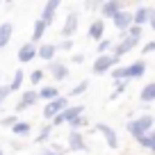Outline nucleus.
Listing matches in <instances>:
<instances>
[{
	"label": "nucleus",
	"mask_w": 155,
	"mask_h": 155,
	"mask_svg": "<svg viewBox=\"0 0 155 155\" xmlns=\"http://www.w3.org/2000/svg\"><path fill=\"white\" fill-rule=\"evenodd\" d=\"M16 57H18V62H21V64H30L32 59H37V57H39V46H37V44H32V41H25V44L18 48Z\"/></svg>",
	"instance_id": "14"
},
{
	"label": "nucleus",
	"mask_w": 155,
	"mask_h": 155,
	"mask_svg": "<svg viewBox=\"0 0 155 155\" xmlns=\"http://www.w3.org/2000/svg\"><path fill=\"white\" fill-rule=\"evenodd\" d=\"M137 144H139L141 148H146L148 153H153V155H155V128L148 132V135L139 137V139H137Z\"/></svg>",
	"instance_id": "24"
},
{
	"label": "nucleus",
	"mask_w": 155,
	"mask_h": 155,
	"mask_svg": "<svg viewBox=\"0 0 155 155\" xmlns=\"http://www.w3.org/2000/svg\"><path fill=\"white\" fill-rule=\"evenodd\" d=\"M87 89H89V80H80V82H78L75 87H73L71 91L66 94V96H68V98H73V96H82Z\"/></svg>",
	"instance_id": "29"
},
{
	"label": "nucleus",
	"mask_w": 155,
	"mask_h": 155,
	"mask_svg": "<svg viewBox=\"0 0 155 155\" xmlns=\"http://www.w3.org/2000/svg\"><path fill=\"white\" fill-rule=\"evenodd\" d=\"M0 155H7V153H5V150H2V148H0Z\"/></svg>",
	"instance_id": "39"
},
{
	"label": "nucleus",
	"mask_w": 155,
	"mask_h": 155,
	"mask_svg": "<svg viewBox=\"0 0 155 155\" xmlns=\"http://www.w3.org/2000/svg\"><path fill=\"white\" fill-rule=\"evenodd\" d=\"M139 44H141V37H135V34H128V32H126V34H119V41H116L114 48H112V55L123 57V55L132 53Z\"/></svg>",
	"instance_id": "3"
},
{
	"label": "nucleus",
	"mask_w": 155,
	"mask_h": 155,
	"mask_svg": "<svg viewBox=\"0 0 155 155\" xmlns=\"http://www.w3.org/2000/svg\"><path fill=\"white\" fill-rule=\"evenodd\" d=\"M78 30H80V14L78 12H68L62 23L59 39H73V34H78Z\"/></svg>",
	"instance_id": "8"
},
{
	"label": "nucleus",
	"mask_w": 155,
	"mask_h": 155,
	"mask_svg": "<svg viewBox=\"0 0 155 155\" xmlns=\"http://www.w3.org/2000/svg\"><path fill=\"white\" fill-rule=\"evenodd\" d=\"M53 130H55L53 123H44V126H41V130H39V135L34 137V144H46V141L50 139V135H53Z\"/></svg>",
	"instance_id": "25"
},
{
	"label": "nucleus",
	"mask_w": 155,
	"mask_h": 155,
	"mask_svg": "<svg viewBox=\"0 0 155 155\" xmlns=\"http://www.w3.org/2000/svg\"><path fill=\"white\" fill-rule=\"evenodd\" d=\"M150 14H153V9L146 5H139L135 9V25H139V28H144V25L150 23Z\"/></svg>",
	"instance_id": "20"
},
{
	"label": "nucleus",
	"mask_w": 155,
	"mask_h": 155,
	"mask_svg": "<svg viewBox=\"0 0 155 155\" xmlns=\"http://www.w3.org/2000/svg\"><path fill=\"white\" fill-rule=\"evenodd\" d=\"M57 44H48V41H44V44L39 46V59H44V62H55V55H57Z\"/></svg>",
	"instance_id": "19"
},
{
	"label": "nucleus",
	"mask_w": 155,
	"mask_h": 155,
	"mask_svg": "<svg viewBox=\"0 0 155 155\" xmlns=\"http://www.w3.org/2000/svg\"><path fill=\"white\" fill-rule=\"evenodd\" d=\"M146 71H148V64L144 62V59H137V62L128 64V66H116L114 71L110 73V78L114 80V82H119V80H139V78L146 75Z\"/></svg>",
	"instance_id": "1"
},
{
	"label": "nucleus",
	"mask_w": 155,
	"mask_h": 155,
	"mask_svg": "<svg viewBox=\"0 0 155 155\" xmlns=\"http://www.w3.org/2000/svg\"><path fill=\"white\" fill-rule=\"evenodd\" d=\"M153 126H155V116L153 114H141V116H135V119L128 121L126 130H128V135H130V137L139 139V137L148 135V132L153 130Z\"/></svg>",
	"instance_id": "2"
},
{
	"label": "nucleus",
	"mask_w": 155,
	"mask_h": 155,
	"mask_svg": "<svg viewBox=\"0 0 155 155\" xmlns=\"http://www.w3.org/2000/svg\"><path fill=\"white\" fill-rule=\"evenodd\" d=\"M112 48H114V41L105 37L101 44L96 46V57H98V55H110V53H112Z\"/></svg>",
	"instance_id": "27"
},
{
	"label": "nucleus",
	"mask_w": 155,
	"mask_h": 155,
	"mask_svg": "<svg viewBox=\"0 0 155 155\" xmlns=\"http://www.w3.org/2000/svg\"><path fill=\"white\" fill-rule=\"evenodd\" d=\"M112 23H114V28L119 30L121 34H126L128 30L135 25V12H128V9L119 12V14L114 16V21H112Z\"/></svg>",
	"instance_id": "12"
},
{
	"label": "nucleus",
	"mask_w": 155,
	"mask_h": 155,
	"mask_svg": "<svg viewBox=\"0 0 155 155\" xmlns=\"http://www.w3.org/2000/svg\"><path fill=\"white\" fill-rule=\"evenodd\" d=\"M12 34H14V25H12L9 21L0 23V50L9 46V41H12Z\"/></svg>",
	"instance_id": "21"
},
{
	"label": "nucleus",
	"mask_w": 155,
	"mask_h": 155,
	"mask_svg": "<svg viewBox=\"0 0 155 155\" xmlns=\"http://www.w3.org/2000/svg\"><path fill=\"white\" fill-rule=\"evenodd\" d=\"M139 101L144 103V105H150V103L155 101V80L141 87V91H139Z\"/></svg>",
	"instance_id": "22"
},
{
	"label": "nucleus",
	"mask_w": 155,
	"mask_h": 155,
	"mask_svg": "<svg viewBox=\"0 0 155 155\" xmlns=\"http://www.w3.org/2000/svg\"><path fill=\"white\" fill-rule=\"evenodd\" d=\"M68 105H71V103H68V96H66V94H62L59 98H55V101H50V103H46V105H44V119L50 123L55 116H59Z\"/></svg>",
	"instance_id": "6"
},
{
	"label": "nucleus",
	"mask_w": 155,
	"mask_h": 155,
	"mask_svg": "<svg viewBox=\"0 0 155 155\" xmlns=\"http://www.w3.org/2000/svg\"><path fill=\"white\" fill-rule=\"evenodd\" d=\"M59 96H62V91H59L57 84H44V87L39 89V101H44V105L55 101V98H59Z\"/></svg>",
	"instance_id": "18"
},
{
	"label": "nucleus",
	"mask_w": 155,
	"mask_h": 155,
	"mask_svg": "<svg viewBox=\"0 0 155 155\" xmlns=\"http://www.w3.org/2000/svg\"><path fill=\"white\" fill-rule=\"evenodd\" d=\"M48 75L53 78L55 82H64V80H68V75H71V71H68V64L64 62H50L48 64Z\"/></svg>",
	"instance_id": "13"
},
{
	"label": "nucleus",
	"mask_w": 155,
	"mask_h": 155,
	"mask_svg": "<svg viewBox=\"0 0 155 155\" xmlns=\"http://www.w3.org/2000/svg\"><path fill=\"white\" fill-rule=\"evenodd\" d=\"M73 48H75V41H73V39H59V44H57L59 53H71Z\"/></svg>",
	"instance_id": "31"
},
{
	"label": "nucleus",
	"mask_w": 155,
	"mask_h": 155,
	"mask_svg": "<svg viewBox=\"0 0 155 155\" xmlns=\"http://www.w3.org/2000/svg\"><path fill=\"white\" fill-rule=\"evenodd\" d=\"M71 62H73V64H82V62H84V55H82V53H80V55L73 53V55H71Z\"/></svg>",
	"instance_id": "36"
},
{
	"label": "nucleus",
	"mask_w": 155,
	"mask_h": 155,
	"mask_svg": "<svg viewBox=\"0 0 155 155\" xmlns=\"http://www.w3.org/2000/svg\"><path fill=\"white\" fill-rule=\"evenodd\" d=\"M80 116H84V105L82 103H80V105H68L66 110H64L59 116H55L50 123H53L55 128L57 126H71V123L75 121V119H80Z\"/></svg>",
	"instance_id": "5"
},
{
	"label": "nucleus",
	"mask_w": 155,
	"mask_h": 155,
	"mask_svg": "<svg viewBox=\"0 0 155 155\" xmlns=\"http://www.w3.org/2000/svg\"><path fill=\"white\" fill-rule=\"evenodd\" d=\"M150 30H153V32H155V9H153V14H150Z\"/></svg>",
	"instance_id": "37"
},
{
	"label": "nucleus",
	"mask_w": 155,
	"mask_h": 155,
	"mask_svg": "<svg viewBox=\"0 0 155 155\" xmlns=\"http://www.w3.org/2000/svg\"><path fill=\"white\" fill-rule=\"evenodd\" d=\"M9 87H5V84H2V87H0V110H2V105H5V101L7 98H9Z\"/></svg>",
	"instance_id": "35"
},
{
	"label": "nucleus",
	"mask_w": 155,
	"mask_h": 155,
	"mask_svg": "<svg viewBox=\"0 0 155 155\" xmlns=\"http://www.w3.org/2000/svg\"><path fill=\"white\" fill-rule=\"evenodd\" d=\"M46 73H48V71H44V68H34V71L30 73V84H32V87H39V84L44 82Z\"/></svg>",
	"instance_id": "28"
},
{
	"label": "nucleus",
	"mask_w": 155,
	"mask_h": 155,
	"mask_svg": "<svg viewBox=\"0 0 155 155\" xmlns=\"http://www.w3.org/2000/svg\"><path fill=\"white\" fill-rule=\"evenodd\" d=\"M57 9H59V0H48L44 5V9H41V16L39 18L44 21L46 25L55 23V16H57Z\"/></svg>",
	"instance_id": "16"
},
{
	"label": "nucleus",
	"mask_w": 155,
	"mask_h": 155,
	"mask_svg": "<svg viewBox=\"0 0 155 155\" xmlns=\"http://www.w3.org/2000/svg\"><path fill=\"white\" fill-rule=\"evenodd\" d=\"M23 82H25V71L23 68H16L7 87H9V91H21V89H23Z\"/></svg>",
	"instance_id": "23"
},
{
	"label": "nucleus",
	"mask_w": 155,
	"mask_h": 155,
	"mask_svg": "<svg viewBox=\"0 0 155 155\" xmlns=\"http://www.w3.org/2000/svg\"><path fill=\"white\" fill-rule=\"evenodd\" d=\"M87 126H89V119H87V114H84V116H80V119H75L68 128H71V130H80V132H82V128H87Z\"/></svg>",
	"instance_id": "33"
},
{
	"label": "nucleus",
	"mask_w": 155,
	"mask_h": 155,
	"mask_svg": "<svg viewBox=\"0 0 155 155\" xmlns=\"http://www.w3.org/2000/svg\"><path fill=\"white\" fill-rule=\"evenodd\" d=\"M12 132H14L16 137H28L30 132H32V123L30 121H18L14 128H12Z\"/></svg>",
	"instance_id": "26"
},
{
	"label": "nucleus",
	"mask_w": 155,
	"mask_h": 155,
	"mask_svg": "<svg viewBox=\"0 0 155 155\" xmlns=\"http://www.w3.org/2000/svg\"><path fill=\"white\" fill-rule=\"evenodd\" d=\"M87 37L96 44H101L103 39H105V21L103 18H94L89 23V30H87Z\"/></svg>",
	"instance_id": "15"
},
{
	"label": "nucleus",
	"mask_w": 155,
	"mask_h": 155,
	"mask_svg": "<svg viewBox=\"0 0 155 155\" xmlns=\"http://www.w3.org/2000/svg\"><path fill=\"white\" fill-rule=\"evenodd\" d=\"M126 7H123V2H119V0H105V2H101V7H98V12H101V18L103 21H114V16L119 14V12H123Z\"/></svg>",
	"instance_id": "11"
},
{
	"label": "nucleus",
	"mask_w": 155,
	"mask_h": 155,
	"mask_svg": "<svg viewBox=\"0 0 155 155\" xmlns=\"http://www.w3.org/2000/svg\"><path fill=\"white\" fill-rule=\"evenodd\" d=\"M66 150L71 153H87L89 146H87V139L80 130H68V137H66Z\"/></svg>",
	"instance_id": "9"
},
{
	"label": "nucleus",
	"mask_w": 155,
	"mask_h": 155,
	"mask_svg": "<svg viewBox=\"0 0 155 155\" xmlns=\"http://www.w3.org/2000/svg\"><path fill=\"white\" fill-rule=\"evenodd\" d=\"M46 32H48V25L44 23V21L41 18H37L32 23V34H30V41H32V44H44V37H46Z\"/></svg>",
	"instance_id": "17"
},
{
	"label": "nucleus",
	"mask_w": 155,
	"mask_h": 155,
	"mask_svg": "<svg viewBox=\"0 0 155 155\" xmlns=\"http://www.w3.org/2000/svg\"><path fill=\"white\" fill-rule=\"evenodd\" d=\"M119 59L121 57H116V55H98L96 62H94L91 66V73L94 75H105V73H112L116 66H119Z\"/></svg>",
	"instance_id": "4"
},
{
	"label": "nucleus",
	"mask_w": 155,
	"mask_h": 155,
	"mask_svg": "<svg viewBox=\"0 0 155 155\" xmlns=\"http://www.w3.org/2000/svg\"><path fill=\"white\" fill-rule=\"evenodd\" d=\"M39 155H57V153H55V150H41Z\"/></svg>",
	"instance_id": "38"
},
{
	"label": "nucleus",
	"mask_w": 155,
	"mask_h": 155,
	"mask_svg": "<svg viewBox=\"0 0 155 155\" xmlns=\"http://www.w3.org/2000/svg\"><path fill=\"white\" fill-rule=\"evenodd\" d=\"M39 91L37 89H25V91H21V98H18V103H16V114H21V112H25V110H30V107H37L39 105Z\"/></svg>",
	"instance_id": "10"
},
{
	"label": "nucleus",
	"mask_w": 155,
	"mask_h": 155,
	"mask_svg": "<svg viewBox=\"0 0 155 155\" xmlns=\"http://www.w3.org/2000/svg\"><path fill=\"white\" fill-rule=\"evenodd\" d=\"M139 53H141V55H150V53H155V39H153V41H146V44L141 46Z\"/></svg>",
	"instance_id": "34"
},
{
	"label": "nucleus",
	"mask_w": 155,
	"mask_h": 155,
	"mask_svg": "<svg viewBox=\"0 0 155 155\" xmlns=\"http://www.w3.org/2000/svg\"><path fill=\"white\" fill-rule=\"evenodd\" d=\"M126 89H128V80H119V82H114V91L110 94V101H116L119 96H123Z\"/></svg>",
	"instance_id": "30"
},
{
	"label": "nucleus",
	"mask_w": 155,
	"mask_h": 155,
	"mask_svg": "<svg viewBox=\"0 0 155 155\" xmlns=\"http://www.w3.org/2000/svg\"><path fill=\"white\" fill-rule=\"evenodd\" d=\"M94 130L103 135V139H105L107 148H112V150H119L121 141H119V135H116V130L110 126V123H103V121H101V123H96V126H94Z\"/></svg>",
	"instance_id": "7"
},
{
	"label": "nucleus",
	"mask_w": 155,
	"mask_h": 155,
	"mask_svg": "<svg viewBox=\"0 0 155 155\" xmlns=\"http://www.w3.org/2000/svg\"><path fill=\"white\" fill-rule=\"evenodd\" d=\"M18 121H21V119H18L16 114H7V116H2V119H0V126H2V128H9V130H12V128H14Z\"/></svg>",
	"instance_id": "32"
}]
</instances>
